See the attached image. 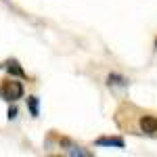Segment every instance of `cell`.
Wrapping results in <instances>:
<instances>
[{
	"instance_id": "obj_1",
	"label": "cell",
	"mask_w": 157,
	"mask_h": 157,
	"mask_svg": "<svg viewBox=\"0 0 157 157\" xmlns=\"http://www.w3.org/2000/svg\"><path fill=\"white\" fill-rule=\"evenodd\" d=\"M25 94V86L23 82H19L17 78H2L0 80V98L6 101V103H17L19 98H23Z\"/></svg>"
},
{
	"instance_id": "obj_2",
	"label": "cell",
	"mask_w": 157,
	"mask_h": 157,
	"mask_svg": "<svg viewBox=\"0 0 157 157\" xmlns=\"http://www.w3.org/2000/svg\"><path fill=\"white\" fill-rule=\"evenodd\" d=\"M132 130H134V134L149 136V138H157V113L140 111L138 117H136V126H134Z\"/></svg>"
},
{
	"instance_id": "obj_3",
	"label": "cell",
	"mask_w": 157,
	"mask_h": 157,
	"mask_svg": "<svg viewBox=\"0 0 157 157\" xmlns=\"http://www.w3.org/2000/svg\"><path fill=\"white\" fill-rule=\"evenodd\" d=\"M0 67H2V69H6V73H9V75H13V78L27 80V73H25V69L21 67V63H19L17 59H9L6 63H2Z\"/></svg>"
},
{
	"instance_id": "obj_4",
	"label": "cell",
	"mask_w": 157,
	"mask_h": 157,
	"mask_svg": "<svg viewBox=\"0 0 157 157\" xmlns=\"http://www.w3.org/2000/svg\"><path fill=\"white\" fill-rule=\"evenodd\" d=\"M59 145H61V149H67V153H69V155H78V157H92V153H90V151H86L84 147H80V145H73L69 138H59Z\"/></svg>"
},
{
	"instance_id": "obj_5",
	"label": "cell",
	"mask_w": 157,
	"mask_h": 157,
	"mask_svg": "<svg viewBox=\"0 0 157 157\" xmlns=\"http://www.w3.org/2000/svg\"><path fill=\"white\" fill-rule=\"evenodd\" d=\"M94 147H107V149H124L126 147V140L121 136H98L94 140Z\"/></svg>"
},
{
	"instance_id": "obj_6",
	"label": "cell",
	"mask_w": 157,
	"mask_h": 157,
	"mask_svg": "<svg viewBox=\"0 0 157 157\" xmlns=\"http://www.w3.org/2000/svg\"><path fill=\"white\" fill-rule=\"evenodd\" d=\"M128 84H130V80H128L126 75L117 73V71H111L107 75V86L109 88H126Z\"/></svg>"
},
{
	"instance_id": "obj_7",
	"label": "cell",
	"mask_w": 157,
	"mask_h": 157,
	"mask_svg": "<svg viewBox=\"0 0 157 157\" xmlns=\"http://www.w3.org/2000/svg\"><path fill=\"white\" fill-rule=\"evenodd\" d=\"M25 103H27V109H29V115L32 117H38L40 115V98L29 94V97L25 98Z\"/></svg>"
},
{
	"instance_id": "obj_8",
	"label": "cell",
	"mask_w": 157,
	"mask_h": 157,
	"mask_svg": "<svg viewBox=\"0 0 157 157\" xmlns=\"http://www.w3.org/2000/svg\"><path fill=\"white\" fill-rule=\"evenodd\" d=\"M6 115H9V120H15V117H17V107H15V105L9 107V113H6Z\"/></svg>"
},
{
	"instance_id": "obj_9",
	"label": "cell",
	"mask_w": 157,
	"mask_h": 157,
	"mask_svg": "<svg viewBox=\"0 0 157 157\" xmlns=\"http://www.w3.org/2000/svg\"><path fill=\"white\" fill-rule=\"evenodd\" d=\"M155 48H157V38H155Z\"/></svg>"
}]
</instances>
